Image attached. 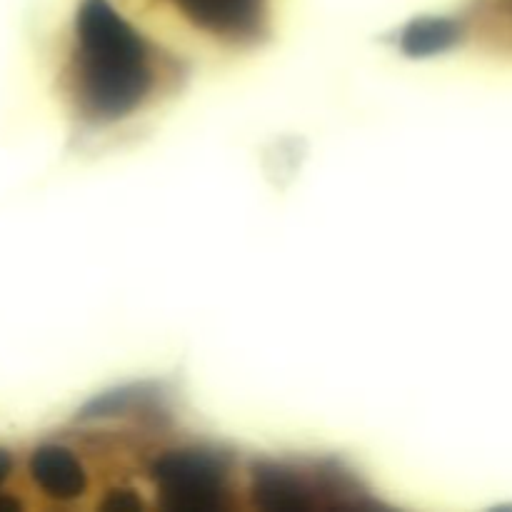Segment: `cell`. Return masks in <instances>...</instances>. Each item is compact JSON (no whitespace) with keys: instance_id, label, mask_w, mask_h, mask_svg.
I'll list each match as a JSON object with an SVG mask.
<instances>
[{"instance_id":"5b68a950","label":"cell","mask_w":512,"mask_h":512,"mask_svg":"<svg viewBox=\"0 0 512 512\" xmlns=\"http://www.w3.org/2000/svg\"><path fill=\"white\" fill-rule=\"evenodd\" d=\"M28 470L40 493L53 500H60V503L78 500L90 488L85 465L80 463V458L73 450L63 448V445H40L30 455Z\"/></svg>"},{"instance_id":"3957f363","label":"cell","mask_w":512,"mask_h":512,"mask_svg":"<svg viewBox=\"0 0 512 512\" xmlns=\"http://www.w3.org/2000/svg\"><path fill=\"white\" fill-rule=\"evenodd\" d=\"M150 483L168 510H215L228 505L233 460L203 445H183L150 463Z\"/></svg>"},{"instance_id":"8992f818","label":"cell","mask_w":512,"mask_h":512,"mask_svg":"<svg viewBox=\"0 0 512 512\" xmlns=\"http://www.w3.org/2000/svg\"><path fill=\"white\" fill-rule=\"evenodd\" d=\"M170 415V398L160 385H130L113 390L80 410V420H165Z\"/></svg>"},{"instance_id":"ba28073f","label":"cell","mask_w":512,"mask_h":512,"mask_svg":"<svg viewBox=\"0 0 512 512\" xmlns=\"http://www.w3.org/2000/svg\"><path fill=\"white\" fill-rule=\"evenodd\" d=\"M463 20L468 25V35L483 33L500 48H512V0H478L473 13Z\"/></svg>"},{"instance_id":"6da1fadb","label":"cell","mask_w":512,"mask_h":512,"mask_svg":"<svg viewBox=\"0 0 512 512\" xmlns=\"http://www.w3.org/2000/svg\"><path fill=\"white\" fill-rule=\"evenodd\" d=\"M180 73L178 60L108 0L80 3L68 60V93L80 120L120 123L173 88Z\"/></svg>"},{"instance_id":"9c48e42d","label":"cell","mask_w":512,"mask_h":512,"mask_svg":"<svg viewBox=\"0 0 512 512\" xmlns=\"http://www.w3.org/2000/svg\"><path fill=\"white\" fill-rule=\"evenodd\" d=\"M10 468H13V460H10V455L5 453V450H0V485H3L5 478L10 475Z\"/></svg>"},{"instance_id":"277c9868","label":"cell","mask_w":512,"mask_h":512,"mask_svg":"<svg viewBox=\"0 0 512 512\" xmlns=\"http://www.w3.org/2000/svg\"><path fill=\"white\" fill-rule=\"evenodd\" d=\"M195 30L228 45H258L268 35V0H165Z\"/></svg>"},{"instance_id":"7a4b0ae2","label":"cell","mask_w":512,"mask_h":512,"mask_svg":"<svg viewBox=\"0 0 512 512\" xmlns=\"http://www.w3.org/2000/svg\"><path fill=\"white\" fill-rule=\"evenodd\" d=\"M250 495L265 510L375 505L363 483L335 460H260L250 470Z\"/></svg>"},{"instance_id":"52a82bcc","label":"cell","mask_w":512,"mask_h":512,"mask_svg":"<svg viewBox=\"0 0 512 512\" xmlns=\"http://www.w3.org/2000/svg\"><path fill=\"white\" fill-rule=\"evenodd\" d=\"M468 35L463 18H420L400 30L398 45L410 58H428L455 48Z\"/></svg>"}]
</instances>
